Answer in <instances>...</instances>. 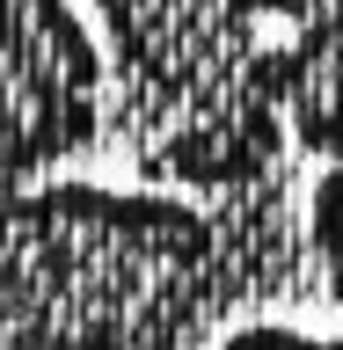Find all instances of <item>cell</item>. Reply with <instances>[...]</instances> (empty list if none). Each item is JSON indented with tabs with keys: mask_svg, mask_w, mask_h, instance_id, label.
Instances as JSON below:
<instances>
[{
	"mask_svg": "<svg viewBox=\"0 0 343 350\" xmlns=\"http://www.w3.org/2000/svg\"><path fill=\"white\" fill-rule=\"evenodd\" d=\"M227 278V234L168 197L44 190L0 219V350H190Z\"/></svg>",
	"mask_w": 343,
	"mask_h": 350,
	"instance_id": "1",
	"label": "cell"
},
{
	"mask_svg": "<svg viewBox=\"0 0 343 350\" xmlns=\"http://www.w3.org/2000/svg\"><path fill=\"white\" fill-rule=\"evenodd\" d=\"M314 248L329 262V292L343 299V168L314 183Z\"/></svg>",
	"mask_w": 343,
	"mask_h": 350,
	"instance_id": "2",
	"label": "cell"
},
{
	"mask_svg": "<svg viewBox=\"0 0 343 350\" xmlns=\"http://www.w3.org/2000/svg\"><path fill=\"white\" fill-rule=\"evenodd\" d=\"M219 350H343V343H322V336H300V328H278V321H249Z\"/></svg>",
	"mask_w": 343,
	"mask_h": 350,
	"instance_id": "3",
	"label": "cell"
}]
</instances>
